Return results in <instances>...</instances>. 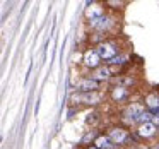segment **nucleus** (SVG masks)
Instances as JSON below:
<instances>
[{
  "mask_svg": "<svg viewBox=\"0 0 159 149\" xmlns=\"http://www.w3.org/2000/svg\"><path fill=\"white\" fill-rule=\"evenodd\" d=\"M110 139L116 144H121V142L127 141V132L123 128H111L110 130Z\"/></svg>",
  "mask_w": 159,
  "mask_h": 149,
  "instance_id": "nucleus-3",
  "label": "nucleus"
},
{
  "mask_svg": "<svg viewBox=\"0 0 159 149\" xmlns=\"http://www.w3.org/2000/svg\"><path fill=\"white\" fill-rule=\"evenodd\" d=\"M77 87H79L80 91H94L98 87V82L93 79H84V81H79Z\"/></svg>",
  "mask_w": 159,
  "mask_h": 149,
  "instance_id": "nucleus-6",
  "label": "nucleus"
},
{
  "mask_svg": "<svg viewBox=\"0 0 159 149\" xmlns=\"http://www.w3.org/2000/svg\"><path fill=\"white\" fill-rule=\"evenodd\" d=\"M113 141L110 137H98L96 139V147L98 149H113Z\"/></svg>",
  "mask_w": 159,
  "mask_h": 149,
  "instance_id": "nucleus-7",
  "label": "nucleus"
},
{
  "mask_svg": "<svg viewBox=\"0 0 159 149\" xmlns=\"http://www.w3.org/2000/svg\"><path fill=\"white\" fill-rule=\"evenodd\" d=\"M91 26H93L94 29H104L110 26V19L108 17H99V19H94V21H91Z\"/></svg>",
  "mask_w": 159,
  "mask_h": 149,
  "instance_id": "nucleus-8",
  "label": "nucleus"
},
{
  "mask_svg": "<svg viewBox=\"0 0 159 149\" xmlns=\"http://www.w3.org/2000/svg\"><path fill=\"white\" fill-rule=\"evenodd\" d=\"M125 58H127V57H115V58H113V63H123Z\"/></svg>",
  "mask_w": 159,
  "mask_h": 149,
  "instance_id": "nucleus-13",
  "label": "nucleus"
},
{
  "mask_svg": "<svg viewBox=\"0 0 159 149\" xmlns=\"http://www.w3.org/2000/svg\"><path fill=\"white\" fill-rule=\"evenodd\" d=\"M108 76H110V70H108L106 67H101V69H98L96 74H94V77H96V79H106Z\"/></svg>",
  "mask_w": 159,
  "mask_h": 149,
  "instance_id": "nucleus-11",
  "label": "nucleus"
},
{
  "mask_svg": "<svg viewBox=\"0 0 159 149\" xmlns=\"http://www.w3.org/2000/svg\"><path fill=\"white\" fill-rule=\"evenodd\" d=\"M113 96L116 98V100H118V98H123V96H125V91L121 89V87H118V89H116V91H115V93H113Z\"/></svg>",
  "mask_w": 159,
  "mask_h": 149,
  "instance_id": "nucleus-12",
  "label": "nucleus"
},
{
  "mask_svg": "<svg viewBox=\"0 0 159 149\" xmlns=\"http://www.w3.org/2000/svg\"><path fill=\"white\" fill-rule=\"evenodd\" d=\"M145 103L149 105L151 108H159V94H149Z\"/></svg>",
  "mask_w": 159,
  "mask_h": 149,
  "instance_id": "nucleus-10",
  "label": "nucleus"
},
{
  "mask_svg": "<svg viewBox=\"0 0 159 149\" xmlns=\"http://www.w3.org/2000/svg\"><path fill=\"white\" fill-rule=\"evenodd\" d=\"M144 115V106L142 105H130V106L127 108V111H125V118H127V122H139V118Z\"/></svg>",
  "mask_w": 159,
  "mask_h": 149,
  "instance_id": "nucleus-1",
  "label": "nucleus"
},
{
  "mask_svg": "<svg viewBox=\"0 0 159 149\" xmlns=\"http://www.w3.org/2000/svg\"><path fill=\"white\" fill-rule=\"evenodd\" d=\"M98 55L101 57V58H115V53H116V48H115L113 45H110V43H103V45L98 46Z\"/></svg>",
  "mask_w": 159,
  "mask_h": 149,
  "instance_id": "nucleus-2",
  "label": "nucleus"
},
{
  "mask_svg": "<svg viewBox=\"0 0 159 149\" xmlns=\"http://www.w3.org/2000/svg\"><path fill=\"white\" fill-rule=\"evenodd\" d=\"M99 58L101 57L98 55V52H87L86 57H84V62H86L87 67H96L99 63Z\"/></svg>",
  "mask_w": 159,
  "mask_h": 149,
  "instance_id": "nucleus-5",
  "label": "nucleus"
},
{
  "mask_svg": "<svg viewBox=\"0 0 159 149\" xmlns=\"http://www.w3.org/2000/svg\"><path fill=\"white\" fill-rule=\"evenodd\" d=\"M139 134H140L142 137H152V135L156 134V125L152 123V122H149V123H142L140 127H139Z\"/></svg>",
  "mask_w": 159,
  "mask_h": 149,
  "instance_id": "nucleus-4",
  "label": "nucleus"
},
{
  "mask_svg": "<svg viewBox=\"0 0 159 149\" xmlns=\"http://www.w3.org/2000/svg\"><path fill=\"white\" fill-rule=\"evenodd\" d=\"M86 14H87V17H89L91 21L103 17V11H101V7H91V9H87Z\"/></svg>",
  "mask_w": 159,
  "mask_h": 149,
  "instance_id": "nucleus-9",
  "label": "nucleus"
}]
</instances>
